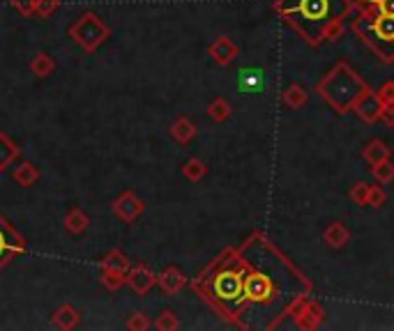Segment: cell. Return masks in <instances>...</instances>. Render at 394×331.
<instances>
[{"label": "cell", "instance_id": "cell-1", "mask_svg": "<svg viewBox=\"0 0 394 331\" xmlns=\"http://www.w3.org/2000/svg\"><path fill=\"white\" fill-rule=\"evenodd\" d=\"M274 12L288 28L297 30L309 46L323 42L332 21H344L353 12L351 0H274Z\"/></svg>", "mask_w": 394, "mask_h": 331}, {"label": "cell", "instance_id": "cell-2", "mask_svg": "<svg viewBox=\"0 0 394 331\" xmlns=\"http://www.w3.org/2000/svg\"><path fill=\"white\" fill-rule=\"evenodd\" d=\"M316 92L323 101H328L337 113H351L353 106L369 92L365 78L358 76L349 62H339L318 81Z\"/></svg>", "mask_w": 394, "mask_h": 331}, {"label": "cell", "instance_id": "cell-3", "mask_svg": "<svg viewBox=\"0 0 394 331\" xmlns=\"http://www.w3.org/2000/svg\"><path fill=\"white\" fill-rule=\"evenodd\" d=\"M351 28L385 65L394 62V17L376 14L367 7H358V14L351 21Z\"/></svg>", "mask_w": 394, "mask_h": 331}, {"label": "cell", "instance_id": "cell-4", "mask_svg": "<svg viewBox=\"0 0 394 331\" xmlns=\"http://www.w3.org/2000/svg\"><path fill=\"white\" fill-rule=\"evenodd\" d=\"M69 37H72L74 44L81 46L85 53H94L111 39V28L101 21L99 14L83 12L81 17L69 26Z\"/></svg>", "mask_w": 394, "mask_h": 331}, {"label": "cell", "instance_id": "cell-5", "mask_svg": "<svg viewBox=\"0 0 394 331\" xmlns=\"http://www.w3.org/2000/svg\"><path fill=\"white\" fill-rule=\"evenodd\" d=\"M26 240L21 237L19 230H14V226L0 214V272L12 263L14 256L26 253Z\"/></svg>", "mask_w": 394, "mask_h": 331}, {"label": "cell", "instance_id": "cell-6", "mask_svg": "<svg viewBox=\"0 0 394 331\" xmlns=\"http://www.w3.org/2000/svg\"><path fill=\"white\" fill-rule=\"evenodd\" d=\"M290 315L295 318V325L300 329H316L323 322V318H325V313L314 302L311 295L297 299V302L290 306Z\"/></svg>", "mask_w": 394, "mask_h": 331}, {"label": "cell", "instance_id": "cell-7", "mask_svg": "<svg viewBox=\"0 0 394 331\" xmlns=\"http://www.w3.org/2000/svg\"><path fill=\"white\" fill-rule=\"evenodd\" d=\"M111 212L122 221V223H134L146 212V203L139 198L134 191H122L111 203Z\"/></svg>", "mask_w": 394, "mask_h": 331}, {"label": "cell", "instance_id": "cell-8", "mask_svg": "<svg viewBox=\"0 0 394 331\" xmlns=\"http://www.w3.org/2000/svg\"><path fill=\"white\" fill-rule=\"evenodd\" d=\"M238 53H240L238 44H235L233 39H231V37H226V35L217 37L215 42H212V44L208 46V55L217 62V65H222V67L231 65V62H233L235 58H238Z\"/></svg>", "mask_w": 394, "mask_h": 331}, {"label": "cell", "instance_id": "cell-9", "mask_svg": "<svg viewBox=\"0 0 394 331\" xmlns=\"http://www.w3.org/2000/svg\"><path fill=\"white\" fill-rule=\"evenodd\" d=\"M381 110H383V104L372 88H369V92L365 94V97L353 106V113H356L360 120L367 122V124H374V122L381 120Z\"/></svg>", "mask_w": 394, "mask_h": 331}, {"label": "cell", "instance_id": "cell-10", "mask_svg": "<svg viewBox=\"0 0 394 331\" xmlns=\"http://www.w3.org/2000/svg\"><path fill=\"white\" fill-rule=\"evenodd\" d=\"M127 286L136 295H148V290L157 286V274L148 270L146 265H134L127 272Z\"/></svg>", "mask_w": 394, "mask_h": 331}, {"label": "cell", "instance_id": "cell-11", "mask_svg": "<svg viewBox=\"0 0 394 331\" xmlns=\"http://www.w3.org/2000/svg\"><path fill=\"white\" fill-rule=\"evenodd\" d=\"M51 325L62 331L76 329L81 325V313H78L72 304H60L58 309L51 313Z\"/></svg>", "mask_w": 394, "mask_h": 331}, {"label": "cell", "instance_id": "cell-12", "mask_svg": "<svg viewBox=\"0 0 394 331\" xmlns=\"http://www.w3.org/2000/svg\"><path fill=\"white\" fill-rule=\"evenodd\" d=\"M157 286L167 295H178L180 290L187 286V276L180 272L178 267H167V270L157 276Z\"/></svg>", "mask_w": 394, "mask_h": 331}, {"label": "cell", "instance_id": "cell-13", "mask_svg": "<svg viewBox=\"0 0 394 331\" xmlns=\"http://www.w3.org/2000/svg\"><path fill=\"white\" fill-rule=\"evenodd\" d=\"M169 133H171V138L176 140V143L189 145L196 138L199 129H196V124L189 120L187 115H180V117H176V120H173V124L169 127Z\"/></svg>", "mask_w": 394, "mask_h": 331}, {"label": "cell", "instance_id": "cell-14", "mask_svg": "<svg viewBox=\"0 0 394 331\" xmlns=\"http://www.w3.org/2000/svg\"><path fill=\"white\" fill-rule=\"evenodd\" d=\"M99 270H104V272H115V274H122V276H127V272L132 270V260L122 253V251H111V253H106L104 258H101V263H99Z\"/></svg>", "mask_w": 394, "mask_h": 331}, {"label": "cell", "instance_id": "cell-15", "mask_svg": "<svg viewBox=\"0 0 394 331\" xmlns=\"http://www.w3.org/2000/svg\"><path fill=\"white\" fill-rule=\"evenodd\" d=\"M21 156V149L14 140L7 136L5 131H0V172L10 170V166Z\"/></svg>", "mask_w": 394, "mask_h": 331}, {"label": "cell", "instance_id": "cell-16", "mask_svg": "<svg viewBox=\"0 0 394 331\" xmlns=\"http://www.w3.org/2000/svg\"><path fill=\"white\" fill-rule=\"evenodd\" d=\"M349 240H351L349 228L344 223H339V221H332V223L325 228V233H323V242H325L330 249H342L349 244Z\"/></svg>", "mask_w": 394, "mask_h": 331}, {"label": "cell", "instance_id": "cell-17", "mask_svg": "<svg viewBox=\"0 0 394 331\" xmlns=\"http://www.w3.org/2000/svg\"><path fill=\"white\" fill-rule=\"evenodd\" d=\"M62 226H65V230L67 233H72V235H81L88 230V226H90V219L88 214L81 209V207H72L65 214V219H62Z\"/></svg>", "mask_w": 394, "mask_h": 331}, {"label": "cell", "instance_id": "cell-18", "mask_svg": "<svg viewBox=\"0 0 394 331\" xmlns=\"http://www.w3.org/2000/svg\"><path fill=\"white\" fill-rule=\"evenodd\" d=\"M39 175H42V172H39L37 163H33V161H21L17 168L12 170V179L19 186H33L39 179Z\"/></svg>", "mask_w": 394, "mask_h": 331}, {"label": "cell", "instance_id": "cell-19", "mask_svg": "<svg viewBox=\"0 0 394 331\" xmlns=\"http://www.w3.org/2000/svg\"><path fill=\"white\" fill-rule=\"evenodd\" d=\"M362 156H365V161L369 163H381V161H388L392 152H390V147L383 143L381 138H374V140H369V143L365 145V149H362Z\"/></svg>", "mask_w": 394, "mask_h": 331}, {"label": "cell", "instance_id": "cell-20", "mask_svg": "<svg viewBox=\"0 0 394 331\" xmlns=\"http://www.w3.org/2000/svg\"><path fill=\"white\" fill-rule=\"evenodd\" d=\"M53 69H56V60H53L49 53L39 51V53L33 55V58H30V74H33L35 78L51 76Z\"/></svg>", "mask_w": 394, "mask_h": 331}, {"label": "cell", "instance_id": "cell-21", "mask_svg": "<svg viewBox=\"0 0 394 331\" xmlns=\"http://www.w3.org/2000/svg\"><path fill=\"white\" fill-rule=\"evenodd\" d=\"M208 117L212 122H217V124H222V122H226L228 117H231V113H233V108H231V104H228V101L224 99V97H217V99H212L210 104H208Z\"/></svg>", "mask_w": 394, "mask_h": 331}, {"label": "cell", "instance_id": "cell-22", "mask_svg": "<svg viewBox=\"0 0 394 331\" xmlns=\"http://www.w3.org/2000/svg\"><path fill=\"white\" fill-rule=\"evenodd\" d=\"M281 101L288 108H302L307 104V90L300 83H290L288 88L281 92Z\"/></svg>", "mask_w": 394, "mask_h": 331}, {"label": "cell", "instance_id": "cell-23", "mask_svg": "<svg viewBox=\"0 0 394 331\" xmlns=\"http://www.w3.org/2000/svg\"><path fill=\"white\" fill-rule=\"evenodd\" d=\"M183 175L189 182H201V179L208 175V166L203 163L199 156H192V159H187L183 163Z\"/></svg>", "mask_w": 394, "mask_h": 331}, {"label": "cell", "instance_id": "cell-24", "mask_svg": "<svg viewBox=\"0 0 394 331\" xmlns=\"http://www.w3.org/2000/svg\"><path fill=\"white\" fill-rule=\"evenodd\" d=\"M372 175L378 184H390L392 179H394V166L392 161H381V163H374L372 166Z\"/></svg>", "mask_w": 394, "mask_h": 331}, {"label": "cell", "instance_id": "cell-25", "mask_svg": "<svg viewBox=\"0 0 394 331\" xmlns=\"http://www.w3.org/2000/svg\"><path fill=\"white\" fill-rule=\"evenodd\" d=\"M358 7H367L376 14H388L394 17V0H360Z\"/></svg>", "mask_w": 394, "mask_h": 331}, {"label": "cell", "instance_id": "cell-26", "mask_svg": "<svg viewBox=\"0 0 394 331\" xmlns=\"http://www.w3.org/2000/svg\"><path fill=\"white\" fill-rule=\"evenodd\" d=\"M99 279H101V286L106 290H111V293H115L118 288H122L125 283H127V276L115 274V272H104V270H99Z\"/></svg>", "mask_w": 394, "mask_h": 331}, {"label": "cell", "instance_id": "cell-27", "mask_svg": "<svg viewBox=\"0 0 394 331\" xmlns=\"http://www.w3.org/2000/svg\"><path fill=\"white\" fill-rule=\"evenodd\" d=\"M263 76L258 69H244V72L240 74V88L242 90H256L258 85H261Z\"/></svg>", "mask_w": 394, "mask_h": 331}, {"label": "cell", "instance_id": "cell-28", "mask_svg": "<svg viewBox=\"0 0 394 331\" xmlns=\"http://www.w3.org/2000/svg\"><path fill=\"white\" fill-rule=\"evenodd\" d=\"M155 327L160 331H176L180 327V322H178L176 313H173V311H162L160 315H157Z\"/></svg>", "mask_w": 394, "mask_h": 331}, {"label": "cell", "instance_id": "cell-29", "mask_svg": "<svg viewBox=\"0 0 394 331\" xmlns=\"http://www.w3.org/2000/svg\"><path fill=\"white\" fill-rule=\"evenodd\" d=\"M369 186L372 184H367V182H358V184H353L351 186V200L360 205V207H367V203H369Z\"/></svg>", "mask_w": 394, "mask_h": 331}, {"label": "cell", "instance_id": "cell-30", "mask_svg": "<svg viewBox=\"0 0 394 331\" xmlns=\"http://www.w3.org/2000/svg\"><path fill=\"white\" fill-rule=\"evenodd\" d=\"M58 0H35L33 3V14L35 17H42V19H46V17H51L53 12L58 10Z\"/></svg>", "mask_w": 394, "mask_h": 331}, {"label": "cell", "instance_id": "cell-31", "mask_svg": "<svg viewBox=\"0 0 394 331\" xmlns=\"http://www.w3.org/2000/svg\"><path fill=\"white\" fill-rule=\"evenodd\" d=\"M125 327H127L129 331H148L153 325H150V320H148L146 313L136 311V313L129 315V320H127V325H125Z\"/></svg>", "mask_w": 394, "mask_h": 331}, {"label": "cell", "instance_id": "cell-32", "mask_svg": "<svg viewBox=\"0 0 394 331\" xmlns=\"http://www.w3.org/2000/svg\"><path fill=\"white\" fill-rule=\"evenodd\" d=\"M388 203V193L381 186H369V203L367 207H383Z\"/></svg>", "mask_w": 394, "mask_h": 331}, {"label": "cell", "instance_id": "cell-33", "mask_svg": "<svg viewBox=\"0 0 394 331\" xmlns=\"http://www.w3.org/2000/svg\"><path fill=\"white\" fill-rule=\"evenodd\" d=\"M344 37V21H332L323 33V42H337Z\"/></svg>", "mask_w": 394, "mask_h": 331}, {"label": "cell", "instance_id": "cell-34", "mask_svg": "<svg viewBox=\"0 0 394 331\" xmlns=\"http://www.w3.org/2000/svg\"><path fill=\"white\" fill-rule=\"evenodd\" d=\"M376 94L381 99V104H394V81H385Z\"/></svg>", "mask_w": 394, "mask_h": 331}, {"label": "cell", "instance_id": "cell-35", "mask_svg": "<svg viewBox=\"0 0 394 331\" xmlns=\"http://www.w3.org/2000/svg\"><path fill=\"white\" fill-rule=\"evenodd\" d=\"M7 3H10L19 14H23V17H33V3L35 0H7Z\"/></svg>", "mask_w": 394, "mask_h": 331}, {"label": "cell", "instance_id": "cell-36", "mask_svg": "<svg viewBox=\"0 0 394 331\" xmlns=\"http://www.w3.org/2000/svg\"><path fill=\"white\" fill-rule=\"evenodd\" d=\"M381 120L388 124V127H394V104H383Z\"/></svg>", "mask_w": 394, "mask_h": 331}, {"label": "cell", "instance_id": "cell-37", "mask_svg": "<svg viewBox=\"0 0 394 331\" xmlns=\"http://www.w3.org/2000/svg\"><path fill=\"white\" fill-rule=\"evenodd\" d=\"M58 3H60V0H58Z\"/></svg>", "mask_w": 394, "mask_h": 331}]
</instances>
